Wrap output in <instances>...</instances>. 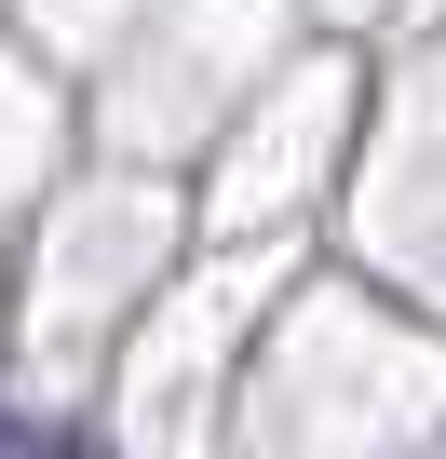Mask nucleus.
<instances>
[{
	"label": "nucleus",
	"instance_id": "1",
	"mask_svg": "<svg viewBox=\"0 0 446 459\" xmlns=\"http://www.w3.org/2000/svg\"><path fill=\"white\" fill-rule=\"evenodd\" d=\"M0 459H68L55 432H28V419H0Z\"/></svg>",
	"mask_w": 446,
	"mask_h": 459
}]
</instances>
